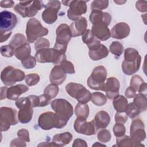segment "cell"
<instances>
[{
    "label": "cell",
    "mask_w": 147,
    "mask_h": 147,
    "mask_svg": "<svg viewBox=\"0 0 147 147\" xmlns=\"http://www.w3.org/2000/svg\"><path fill=\"white\" fill-rule=\"evenodd\" d=\"M87 21L85 17H80L69 26L72 37H76L83 35L87 30Z\"/></svg>",
    "instance_id": "obj_19"
},
{
    "label": "cell",
    "mask_w": 147,
    "mask_h": 147,
    "mask_svg": "<svg viewBox=\"0 0 147 147\" xmlns=\"http://www.w3.org/2000/svg\"><path fill=\"white\" fill-rule=\"evenodd\" d=\"M74 127L77 133L86 136L94 135L96 131L92 121L87 122L86 119L82 117L76 118L74 122Z\"/></svg>",
    "instance_id": "obj_15"
},
{
    "label": "cell",
    "mask_w": 147,
    "mask_h": 147,
    "mask_svg": "<svg viewBox=\"0 0 147 147\" xmlns=\"http://www.w3.org/2000/svg\"><path fill=\"white\" fill-rule=\"evenodd\" d=\"M43 6L41 1H20L14 7V10L24 18L33 17Z\"/></svg>",
    "instance_id": "obj_5"
},
{
    "label": "cell",
    "mask_w": 147,
    "mask_h": 147,
    "mask_svg": "<svg viewBox=\"0 0 147 147\" xmlns=\"http://www.w3.org/2000/svg\"><path fill=\"white\" fill-rule=\"evenodd\" d=\"M10 146L11 147L12 146H17V147H24L26 146V145L24 141L21 140L20 138H17L14 140H13L10 144Z\"/></svg>",
    "instance_id": "obj_53"
},
{
    "label": "cell",
    "mask_w": 147,
    "mask_h": 147,
    "mask_svg": "<svg viewBox=\"0 0 147 147\" xmlns=\"http://www.w3.org/2000/svg\"><path fill=\"white\" fill-rule=\"evenodd\" d=\"M59 146L57 144H56L55 143H54L53 142H52L51 143H49V142H42V144H40L38 145V146Z\"/></svg>",
    "instance_id": "obj_60"
},
{
    "label": "cell",
    "mask_w": 147,
    "mask_h": 147,
    "mask_svg": "<svg viewBox=\"0 0 147 147\" xmlns=\"http://www.w3.org/2000/svg\"><path fill=\"white\" fill-rule=\"evenodd\" d=\"M51 107L65 126L74 113L72 105L64 99H56L51 102Z\"/></svg>",
    "instance_id": "obj_3"
},
{
    "label": "cell",
    "mask_w": 147,
    "mask_h": 147,
    "mask_svg": "<svg viewBox=\"0 0 147 147\" xmlns=\"http://www.w3.org/2000/svg\"><path fill=\"white\" fill-rule=\"evenodd\" d=\"M130 29L127 24L124 22H118L111 29V37L116 39H123L127 37L130 33Z\"/></svg>",
    "instance_id": "obj_18"
},
{
    "label": "cell",
    "mask_w": 147,
    "mask_h": 147,
    "mask_svg": "<svg viewBox=\"0 0 147 147\" xmlns=\"http://www.w3.org/2000/svg\"><path fill=\"white\" fill-rule=\"evenodd\" d=\"M109 3V1L107 0H94L91 3V9L102 11L108 7Z\"/></svg>",
    "instance_id": "obj_36"
},
{
    "label": "cell",
    "mask_w": 147,
    "mask_h": 147,
    "mask_svg": "<svg viewBox=\"0 0 147 147\" xmlns=\"http://www.w3.org/2000/svg\"><path fill=\"white\" fill-rule=\"evenodd\" d=\"M36 59L34 57L29 56L25 59L21 61V64L23 67L26 69H31L34 68L36 65Z\"/></svg>",
    "instance_id": "obj_46"
},
{
    "label": "cell",
    "mask_w": 147,
    "mask_h": 147,
    "mask_svg": "<svg viewBox=\"0 0 147 147\" xmlns=\"http://www.w3.org/2000/svg\"><path fill=\"white\" fill-rule=\"evenodd\" d=\"M113 132L114 135L117 137H121L125 135L126 132L125 126L123 123H116L113 126Z\"/></svg>",
    "instance_id": "obj_47"
},
{
    "label": "cell",
    "mask_w": 147,
    "mask_h": 147,
    "mask_svg": "<svg viewBox=\"0 0 147 147\" xmlns=\"http://www.w3.org/2000/svg\"><path fill=\"white\" fill-rule=\"evenodd\" d=\"M28 90V86L24 84H19L13 86L7 89L6 98L9 100H17L22 94L26 92Z\"/></svg>",
    "instance_id": "obj_24"
},
{
    "label": "cell",
    "mask_w": 147,
    "mask_h": 147,
    "mask_svg": "<svg viewBox=\"0 0 147 147\" xmlns=\"http://www.w3.org/2000/svg\"><path fill=\"white\" fill-rule=\"evenodd\" d=\"M66 74L62 69L60 65H56L52 69L49 75V80L51 83L56 84H61L65 80Z\"/></svg>",
    "instance_id": "obj_22"
},
{
    "label": "cell",
    "mask_w": 147,
    "mask_h": 147,
    "mask_svg": "<svg viewBox=\"0 0 147 147\" xmlns=\"http://www.w3.org/2000/svg\"><path fill=\"white\" fill-rule=\"evenodd\" d=\"M0 51L2 56L3 57H11L14 55L15 49L9 44L1 46Z\"/></svg>",
    "instance_id": "obj_42"
},
{
    "label": "cell",
    "mask_w": 147,
    "mask_h": 147,
    "mask_svg": "<svg viewBox=\"0 0 147 147\" xmlns=\"http://www.w3.org/2000/svg\"><path fill=\"white\" fill-rule=\"evenodd\" d=\"M25 78L22 71L12 66H7L3 68L1 74V79L5 86H12L17 82L23 80Z\"/></svg>",
    "instance_id": "obj_9"
},
{
    "label": "cell",
    "mask_w": 147,
    "mask_h": 147,
    "mask_svg": "<svg viewBox=\"0 0 147 147\" xmlns=\"http://www.w3.org/2000/svg\"><path fill=\"white\" fill-rule=\"evenodd\" d=\"M65 88L67 94L79 103L86 104L91 100V94L81 84L70 82L65 86Z\"/></svg>",
    "instance_id": "obj_6"
},
{
    "label": "cell",
    "mask_w": 147,
    "mask_h": 147,
    "mask_svg": "<svg viewBox=\"0 0 147 147\" xmlns=\"http://www.w3.org/2000/svg\"><path fill=\"white\" fill-rule=\"evenodd\" d=\"M92 146H105L106 145H104V144H100V143H99V142H96L94 144H93Z\"/></svg>",
    "instance_id": "obj_62"
},
{
    "label": "cell",
    "mask_w": 147,
    "mask_h": 147,
    "mask_svg": "<svg viewBox=\"0 0 147 147\" xmlns=\"http://www.w3.org/2000/svg\"><path fill=\"white\" fill-rule=\"evenodd\" d=\"M125 95L127 98H133L136 95V91L132 87L129 86L126 88Z\"/></svg>",
    "instance_id": "obj_55"
},
{
    "label": "cell",
    "mask_w": 147,
    "mask_h": 147,
    "mask_svg": "<svg viewBox=\"0 0 147 147\" xmlns=\"http://www.w3.org/2000/svg\"><path fill=\"white\" fill-rule=\"evenodd\" d=\"M69 7L67 10V16L69 20L72 21L79 19L82 14L86 13L87 10L86 1H71Z\"/></svg>",
    "instance_id": "obj_14"
},
{
    "label": "cell",
    "mask_w": 147,
    "mask_h": 147,
    "mask_svg": "<svg viewBox=\"0 0 147 147\" xmlns=\"http://www.w3.org/2000/svg\"><path fill=\"white\" fill-rule=\"evenodd\" d=\"M56 34L54 48L63 53H65L67 45L72 37L69 26L66 24L60 25L56 29Z\"/></svg>",
    "instance_id": "obj_7"
},
{
    "label": "cell",
    "mask_w": 147,
    "mask_h": 147,
    "mask_svg": "<svg viewBox=\"0 0 147 147\" xmlns=\"http://www.w3.org/2000/svg\"><path fill=\"white\" fill-rule=\"evenodd\" d=\"M25 80L28 86H32L37 84L40 81V76L37 74H29L25 76Z\"/></svg>",
    "instance_id": "obj_41"
},
{
    "label": "cell",
    "mask_w": 147,
    "mask_h": 147,
    "mask_svg": "<svg viewBox=\"0 0 147 147\" xmlns=\"http://www.w3.org/2000/svg\"><path fill=\"white\" fill-rule=\"evenodd\" d=\"M30 47L29 44L26 43L18 47L15 49L14 56L17 59L22 61L30 56Z\"/></svg>",
    "instance_id": "obj_31"
},
{
    "label": "cell",
    "mask_w": 147,
    "mask_h": 147,
    "mask_svg": "<svg viewBox=\"0 0 147 147\" xmlns=\"http://www.w3.org/2000/svg\"><path fill=\"white\" fill-rule=\"evenodd\" d=\"M91 101L97 106H102L106 103L107 98L102 92H95L91 94Z\"/></svg>",
    "instance_id": "obj_34"
},
{
    "label": "cell",
    "mask_w": 147,
    "mask_h": 147,
    "mask_svg": "<svg viewBox=\"0 0 147 147\" xmlns=\"http://www.w3.org/2000/svg\"><path fill=\"white\" fill-rule=\"evenodd\" d=\"M130 137L138 142L145 139L144 124L140 119H136L132 121L130 129Z\"/></svg>",
    "instance_id": "obj_16"
},
{
    "label": "cell",
    "mask_w": 147,
    "mask_h": 147,
    "mask_svg": "<svg viewBox=\"0 0 147 147\" xmlns=\"http://www.w3.org/2000/svg\"><path fill=\"white\" fill-rule=\"evenodd\" d=\"M90 21L92 25L103 24L108 26L111 22V17L106 12L99 10H92L90 15Z\"/></svg>",
    "instance_id": "obj_20"
},
{
    "label": "cell",
    "mask_w": 147,
    "mask_h": 147,
    "mask_svg": "<svg viewBox=\"0 0 147 147\" xmlns=\"http://www.w3.org/2000/svg\"><path fill=\"white\" fill-rule=\"evenodd\" d=\"M28 98H29L32 107H38L39 106V99H38V96H36L34 95H30L28 96Z\"/></svg>",
    "instance_id": "obj_54"
},
{
    "label": "cell",
    "mask_w": 147,
    "mask_h": 147,
    "mask_svg": "<svg viewBox=\"0 0 147 147\" xmlns=\"http://www.w3.org/2000/svg\"><path fill=\"white\" fill-rule=\"evenodd\" d=\"M26 41L24 35L21 33H17L12 37L9 42V45L16 49L18 47L27 43Z\"/></svg>",
    "instance_id": "obj_35"
},
{
    "label": "cell",
    "mask_w": 147,
    "mask_h": 147,
    "mask_svg": "<svg viewBox=\"0 0 147 147\" xmlns=\"http://www.w3.org/2000/svg\"><path fill=\"white\" fill-rule=\"evenodd\" d=\"M96 131L100 129L106 128L110 122V117L105 111L98 112L92 120Z\"/></svg>",
    "instance_id": "obj_23"
},
{
    "label": "cell",
    "mask_w": 147,
    "mask_h": 147,
    "mask_svg": "<svg viewBox=\"0 0 147 147\" xmlns=\"http://www.w3.org/2000/svg\"><path fill=\"white\" fill-rule=\"evenodd\" d=\"M97 138L101 142L106 143L111 140V135L109 130L106 129H102L98 132Z\"/></svg>",
    "instance_id": "obj_40"
},
{
    "label": "cell",
    "mask_w": 147,
    "mask_h": 147,
    "mask_svg": "<svg viewBox=\"0 0 147 147\" xmlns=\"http://www.w3.org/2000/svg\"><path fill=\"white\" fill-rule=\"evenodd\" d=\"M61 7V2L53 0L49 1L42 13L43 21L48 24H52L57 19V13Z\"/></svg>",
    "instance_id": "obj_12"
},
{
    "label": "cell",
    "mask_w": 147,
    "mask_h": 147,
    "mask_svg": "<svg viewBox=\"0 0 147 147\" xmlns=\"http://www.w3.org/2000/svg\"><path fill=\"white\" fill-rule=\"evenodd\" d=\"M7 88L6 87H1V100H3L6 98Z\"/></svg>",
    "instance_id": "obj_59"
},
{
    "label": "cell",
    "mask_w": 147,
    "mask_h": 147,
    "mask_svg": "<svg viewBox=\"0 0 147 147\" xmlns=\"http://www.w3.org/2000/svg\"><path fill=\"white\" fill-rule=\"evenodd\" d=\"M16 110L8 107L0 108V129L1 131H7L11 125L18 123Z\"/></svg>",
    "instance_id": "obj_11"
},
{
    "label": "cell",
    "mask_w": 147,
    "mask_h": 147,
    "mask_svg": "<svg viewBox=\"0 0 147 147\" xmlns=\"http://www.w3.org/2000/svg\"><path fill=\"white\" fill-rule=\"evenodd\" d=\"M38 125L40 127L45 130H50L53 127L61 129L64 127L57 114L51 111L45 112L39 116Z\"/></svg>",
    "instance_id": "obj_10"
},
{
    "label": "cell",
    "mask_w": 147,
    "mask_h": 147,
    "mask_svg": "<svg viewBox=\"0 0 147 147\" xmlns=\"http://www.w3.org/2000/svg\"><path fill=\"white\" fill-rule=\"evenodd\" d=\"M17 24V16L11 11H2L0 13V32L7 33L14 28Z\"/></svg>",
    "instance_id": "obj_13"
},
{
    "label": "cell",
    "mask_w": 147,
    "mask_h": 147,
    "mask_svg": "<svg viewBox=\"0 0 147 147\" xmlns=\"http://www.w3.org/2000/svg\"><path fill=\"white\" fill-rule=\"evenodd\" d=\"M114 2L118 5H122L123 3H125L126 1H114Z\"/></svg>",
    "instance_id": "obj_61"
},
{
    "label": "cell",
    "mask_w": 147,
    "mask_h": 147,
    "mask_svg": "<svg viewBox=\"0 0 147 147\" xmlns=\"http://www.w3.org/2000/svg\"><path fill=\"white\" fill-rule=\"evenodd\" d=\"M72 146L73 147H78V146H84L87 147V144L86 143V141L80 139V138H77L75 139L72 144Z\"/></svg>",
    "instance_id": "obj_56"
},
{
    "label": "cell",
    "mask_w": 147,
    "mask_h": 147,
    "mask_svg": "<svg viewBox=\"0 0 147 147\" xmlns=\"http://www.w3.org/2000/svg\"><path fill=\"white\" fill-rule=\"evenodd\" d=\"M91 32L99 40L106 41L111 37V33L107 26L103 24L93 25Z\"/></svg>",
    "instance_id": "obj_21"
},
{
    "label": "cell",
    "mask_w": 147,
    "mask_h": 147,
    "mask_svg": "<svg viewBox=\"0 0 147 147\" xmlns=\"http://www.w3.org/2000/svg\"><path fill=\"white\" fill-rule=\"evenodd\" d=\"M141 57L138 51L133 48H127L124 52V60L122 63V69L124 74L131 75L140 68Z\"/></svg>",
    "instance_id": "obj_1"
},
{
    "label": "cell",
    "mask_w": 147,
    "mask_h": 147,
    "mask_svg": "<svg viewBox=\"0 0 147 147\" xmlns=\"http://www.w3.org/2000/svg\"><path fill=\"white\" fill-rule=\"evenodd\" d=\"M88 55L92 60H99L106 57L109 55V51L106 46L100 44L97 48L89 49Z\"/></svg>",
    "instance_id": "obj_25"
},
{
    "label": "cell",
    "mask_w": 147,
    "mask_h": 147,
    "mask_svg": "<svg viewBox=\"0 0 147 147\" xmlns=\"http://www.w3.org/2000/svg\"><path fill=\"white\" fill-rule=\"evenodd\" d=\"M49 41L48 39L41 37L38 38L36 41L34 43V48L37 51L41 49L48 48L49 47Z\"/></svg>",
    "instance_id": "obj_45"
},
{
    "label": "cell",
    "mask_w": 147,
    "mask_h": 147,
    "mask_svg": "<svg viewBox=\"0 0 147 147\" xmlns=\"http://www.w3.org/2000/svg\"><path fill=\"white\" fill-rule=\"evenodd\" d=\"M133 103L141 111H145L147 108V100L146 95L141 93L136 94L134 97Z\"/></svg>",
    "instance_id": "obj_32"
},
{
    "label": "cell",
    "mask_w": 147,
    "mask_h": 147,
    "mask_svg": "<svg viewBox=\"0 0 147 147\" xmlns=\"http://www.w3.org/2000/svg\"><path fill=\"white\" fill-rule=\"evenodd\" d=\"M60 65L66 74H74L75 73L74 65L71 61L65 60L62 61Z\"/></svg>",
    "instance_id": "obj_44"
},
{
    "label": "cell",
    "mask_w": 147,
    "mask_h": 147,
    "mask_svg": "<svg viewBox=\"0 0 147 147\" xmlns=\"http://www.w3.org/2000/svg\"><path fill=\"white\" fill-rule=\"evenodd\" d=\"M17 136L18 138H21L25 142H29V133L28 130L25 129H21L17 131Z\"/></svg>",
    "instance_id": "obj_50"
},
{
    "label": "cell",
    "mask_w": 147,
    "mask_h": 147,
    "mask_svg": "<svg viewBox=\"0 0 147 147\" xmlns=\"http://www.w3.org/2000/svg\"><path fill=\"white\" fill-rule=\"evenodd\" d=\"M59 91V88L57 85L51 83L45 87L44 91V93L48 95L52 99L57 96Z\"/></svg>",
    "instance_id": "obj_39"
},
{
    "label": "cell",
    "mask_w": 147,
    "mask_h": 147,
    "mask_svg": "<svg viewBox=\"0 0 147 147\" xmlns=\"http://www.w3.org/2000/svg\"><path fill=\"white\" fill-rule=\"evenodd\" d=\"M127 120V115L124 113L117 112L115 115V121L116 123H125Z\"/></svg>",
    "instance_id": "obj_51"
},
{
    "label": "cell",
    "mask_w": 147,
    "mask_h": 147,
    "mask_svg": "<svg viewBox=\"0 0 147 147\" xmlns=\"http://www.w3.org/2000/svg\"><path fill=\"white\" fill-rule=\"evenodd\" d=\"M34 57L38 63H52L54 64H60L66 60L65 53H63L53 48H44L36 51Z\"/></svg>",
    "instance_id": "obj_2"
},
{
    "label": "cell",
    "mask_w": 147,
    "mask_h": 147,
    "mask_svg": "<svg viewBox=\"0 0 147 147\" xmlns=\"http://www.w3.org/2000/svg\"><path fill=\"white\" fill-rule=\"evenodd\" d=\"M145 82L144 80L142 79L141 76L139 75H134L130 80V86L132 87L136 91H138L141 87V86Z\"/></svg>",
    "instance_id": "obj_43"
},
{
    "label": "cell",
    "mask_w": 147,
    "mask_h": 147,
    "mask_svg": "<svg viewBox=\"0 0 147 147\" xmlns=\"http://www.w3.org/2000/svg\"><path fill=\"white\" fill-rule=\"evenodd\" d=\"M14 2L11 0H3L0 2V6L1 7L9 8L13 7Z\"/></svg>",
    "instance_id": "obj_57"
},
{
    "label": "cell",
    "mask_w": 147,
    "mask_h": 147,
    "mask_svg": "<svg viewBox=\"0 0 147 147\" xmlns=\"http://www.w3.org/2000/svg\"><path fill=\"white\" fill-rule=\"evenodd\" d=\"M125 112L127 117H129L130 118H136L141 113L140 110L136 107V106L133 103V102L130 103L127 105V109Z\"/></svg>",
    "instance_id": "obj_38"
},
{
    "label": "cell",
    "mask_w": 147,
    "mask_h": 147,
    "mask_svg": "<svg viewBox=\"0 0 147 147\" xmlns=\"http://www.w3.org/2000/svg\"><path fill=\"white\" fill-rule=\"evenodd\" d=\"M82 41L87 45L89 49H95L100 44V40L93 35L90 29H87L82 35Z\"/></svg>",
    "instance_id": "obj_26"
},
{
    "label": "cell",
    "mask_w": 147,
    "mask_h": 147,
    "mask_svg": "<svg viewBox=\"0 0 147 147\" xmlns=\"http://www.w3.org/2000/svg\"><path fill=\"white\" fill-rule=\"evenodd\" d=\"M48 29L44 27L41 22L34 18H30L26 24V40L29 43H33L38 38L47 35Z\"/></svg>",
    "instance_id": "obj_4"
},
{
    "label": "cell",
    "mask_w": 147,
    "mask_h": 147,
    "mask_svg": "<svg viewBox=\"0 0 147 147\" xmlns=\"http://www.w3.org/2000/svg\"><path fill=\"white\" fill-rule=\"evenodd\" d=\"M110 51L115 56H120L123 52L122 44L118 41H113L110 45Z\"/></svg>",
    "instance_id": "obj_37"
},
{
    "label": "cell",
    "mask_w": 147,
    "mask_h": 147,
    "mask_svg": "<svg viewBox=\"0 0 147 147\" xmlns=\"http://www.w3.org/2000/svg\"><path fill=\"white\" fill-rule=\"evenodd\" d=\"M107 77V71L103 65L94 68L91 75L87 79L88 86L94 90L103 91V87Z\"/></svg>",
    "instance_id": "obj_8"
},
{
    "label": "cell",
    "mask_w": 147,
    "mask_h": 147,
    "mask_svg": "<svg viewBox=\"0 0 147 147\" xmlns=\"http://www.w3.org/2000/svg\"><path fill=\"white\" fill-rule=\"evenodd\" d=\"M72 140V135L69 132H65L55 134L52 138V142L59 146H64L68 144Z\"/></svg>",
    "instance_id": "obj_29"
},
{
    "label": "cell",
    "mask_w": 147,
    "mask_h": 147,
    "mask_svg": "<svg viewBox=\"0 0 147 147\" xmlns=\"http://www.w3.org/2000/svg\"><path fill=\"white\" fill-rule=\"evenodd\" d=\"M116 146L119 147H129V146H144L141 142H137L131 137L128 136L123 135L121 137H117L116 139Z\"/></svg>",
    "instance_id": "obj_27"
},
{
    "label": "cell",
    "mask_w": 147,
    "mask_h": 147,
    "mask_svg": "<svg viewBox=\"0 0 147 147\" xmlns=\"http://www.w3.org/2000/svg\"><path fill=\"white\" fill-rule=\"evenodd\" d=\"M113 106L114 109L119 113H125L128 105L127 99L123 95H118L113 99Z\"/></svg>",
    "instance_id": "obj_30"
},
{
    "label": "cell",
    "mask_w": 147,
    "mask_h": 147,
    "mask_svg": "<svg viewBox=\"0 0 147 147\" xmlns=\"http://www.w3.org/2000/svg\"><path fill=\"white\" fill-rule=\"evenodd\" d=\"M39 106L38 107H44L48 105L51 101V98L46 94H43L38 96Z\"/></svg>",
    "instance_id": "obj_49"
},
{
    "label": "cell",
    "mask_w": 147,
    "mask_h": 147,
    "mask_svg": "<svg viewBox=\"0 0 147 147\" xmlns=\"http://www.w3.org/2000/svg\"><path fill=\"white\" fill-rule=\"evenodd\" d=\"M137 9L141 12H146L147 11V2L146 1H138L136 3Z\"/></svg>",
    "instance_id": "obj_52"
},
{
    "label": "cell",
    "mask_w": 147,
    "mask_h": 147,
    "mask_svg": "<svg viewBox=\"0 0 147 147\" xmlns=\"http://www.w3.org/2000/svg\"><path fill=\"white\" fill-rule=\"evenodd\" d=\"M11 34V32L7 33H1V42L6 41Z\"/></svg>",
    "instance_id": "obj_58"
},
{
    "label": "cell",
    "mask_w": 147,
    "mask_h": 147,
    "mask_svg": "<svg viewBox=\"0 0 147 147\" xmlns=\"http://www.w3.org/2000/svg\"><path fill=\"white\" fill-rule=\"evenodd\" d=\"M120 84L119 80L115 77H110L107 79L103 87V91L106 96L110 99H113L119 95Z\"/></svg>",
    "instance_id": "obj_17"
},
{
    "label": "cell",
    "mask_w": 147,
    "mask_h": 147,
    "mask_svg": "<svg viewBox=\"0 0 147 147\" xmlns=\"http://www.w3.org/2000/svg\"><path fill=\"white\" fill-rule=\"evenodd\" d=\"M33 114L32 107H24L20 109L18 113V119L22 123H27L30 121Z\"/></svg>",
    "instance_id": "obj_28"
},
{
    "label": "cell",
    "mask_w": 147,
    "mask_h": 147,
    "mask_svg": "<svg viewBox=\"0 0 147 147\" xmlns=\"http://www.w3.org/2000/svg\"><path fill=\"white\" fill-rule=\"evenodd\" d=\"M88 106L84 103H78L75 108V114L77 117H82L87 119L89 115Z\"/></svg>",
    "instance_id": "obj_33"
},
{
    "label": "cell",
    "mask_w": 147,
    "mask_h": 147,
    "mask_svg": "<svg viewBox=\"0 0 147 147\" xmlns=\"http://www.w3.org/2000/svg\"><path fill=\"white\" fill-rule=\"evenodd\" d=\"M16 106L18 109H21L24 107H32L31 102L29 98L28 97H22L16 101ZM33 108V107H32Z\"/></svg>",
    "instance_id": "obj_48"
}]
</instances>
